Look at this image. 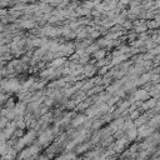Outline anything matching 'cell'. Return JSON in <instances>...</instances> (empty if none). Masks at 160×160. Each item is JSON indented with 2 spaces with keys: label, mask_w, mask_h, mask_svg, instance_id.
<instances>
[{
  "label": "cell",
  "mask_w": 160,
  "mask_h": 160,
  "mask_svg": "<svg viewBox=\"0 0 160 160\" xmlns=\"http://www.w3.org/2000/svg\"><path fill=\"white\" fill-rule=\"evenodd\" d=\"M4 12H5V11H2V10L0 9V14H4Z\"/></svg>",
  "instance_id": "6da1fadb"
}]
</instances>
